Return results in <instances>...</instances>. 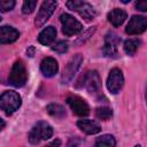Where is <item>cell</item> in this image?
<instances>
[{
	"instance_id": "cell-1",
	"label": "cell",
	"mask_w": 147,
	"mask_h": 147,
	"mask_svg": "<svg viewBox=\"0 0 147 147\" xmlns=\"http://www.w3.org/2000/svg\"><path fill=\"white\" fill-rule=\"evenodd\" d=\"M22 103L20 94L15 91H6L0 96V107L7 114L10 115L16 111Z\"/></svg>"
},
{
	"instance_id": "cell-2",
	"label": "cell",
	"mask_w": 147,
	"mask_h": 147,
	"mask_svg": "<svg viewBox=\"0 0 147 147\" xmlns=\"http://www.w3.org/2000/svg\"><path fill=\"white\" fill-rule=\"evenodd\" d=\"M53 136L52 126L46 122H38L29 133V140L31 144L36 145L41 140H47Z\"/></svg>"
},
{
	"instance_id": "cell-3",
	"label": "cell",
	"mask_w": 147,
	"mask_h": 147,
	"mask_svg": "<svg viewBox=\"0 0 147 147\" xmlns=\"http://www.w3.org/2000/svg\"><path fill=\"white\" fill-rule=\"evenodd\" d=\"M28 79V72L24 63L18 60L13 64V68L9 74V84L15 87H22Z\"/></svg>"
},
{
	"instance_id": "cell-4",
	"label": "cell",
	"mask_w": 147,
	"mask_h": 147,
	"mask_svg": "<svg viewBox=\"0 0 147 147\" xmlns=\"http://www.w3.org/2000/svg\"><path fill=\"white\" fill-rule=\"evenodd\" d=\"M67 7L71 10L77 11L83 18H85L86 21H91L95 17L96 13L95 9L93 8L92 5H90L88 2L85 1H77V0H71L67 2Z\"/></svg>"
},
{
	"instance_id": "cell-5",
	"label": "cell",
	"mask_w": 147,
	"mask_h": 147,
	"mask_svg": "<svg viewBox=\"0 0 147 147\" xmlns=\"http://www.w3.org/2000/svg\"><path fill=\"white\" fill-rule=\"evenodd\" d=\"M61 23H62V32L68 37L77 34L83 30L82 23L69 14L61 15Z\"/></svg>"
},
{
	"instance_id": "cell-6",
	"label": "cell",
	"mask_w": 147,
	"mask_h": 147,
	"mask_svg": "<svg viewBox=\"0 0 147 147\" xmlns=\"http://www.w3.org/2000/svg\"><path fill=\"white\" fill-rule=\"evenodd\" d=\"M56 6H57V2L56 1H51V0H46V1H44L41 3L40 9H39L37 16H36V20H34V24H36L37 28H39V26L45 24V22L54 13Z\"/></svg>"
},
{
	"instance_id": "cell-7",
	"label": "cell",
	"mask_w": 147,
	"mask_h": 147,
	"mask_svg": "<svg viewBox=\"0 0 147 147\" xmlns=\"http://www.w3.org/2000/svg\"><path fill=\"white\" fill-rule=\"evenodd\" d=\"M123 84H124V77L122 70L118 68L111 69L107 78V88L109 90V92L113 94L118 93L119 90L123 87Z\"/></svg>"
},
{
	"instance_id": "cell-8",
	"label": "cell",
	"mask_w": 147,
	"mask_h": 147,
	"mask_svg": "<svg viewBox=\"0 0 147 147\" xmlns=\"http://www.w3.org/2000/svg\"><path fill=\"white\" fill-rule=\"evenodd\" d=\"M82 62H83V56H82V54H76V55L68 62V64L65 65V68H64V70H63V72H62V82H63V83L67 84V83H69V82L74 78V76H75L76 72L78 71V69H79Z\"/></svg>"
},
{
	"instance_id": "cell-9",
	"label": "cell",
	"mask_w": 147,
	"mask_h": 147,
	"mask_svg": "<svg viewBox=\"0 0 147 147\" xmlns=\"http://www.w3.org/2000/svg\"><path fill=\"white\" fill-rule=\"evenodd\" d=\"M146 29H147V17L134 15L130 18V21L125 28V32L127 34L132 36V34L142 33Z\"/></svg>"
},
{
	"instance_id": "cell-10",
	"label": "cell",
	"mask_w": 147,
	"mask_h": 147,
	"mask_svg": "<svg viewBox=\"0 0 147 147\" xmlns=\"http://www.w3.org/2000/svg\"><path fill=\"white\" fill-rule=\"evenodd\" d=\"M67 103L69 105L70 109L78 116H87L90 114V107L87 102L77 95L69 96L67 99Z\"/></svg>"
},
{
	"instance_id": "cell-11",
	"label": "cell",
	"mask_w": 147,
	"mask_h": 147,
	"mask_svg": "<svg viewBox=\"0 0 147 147\" xmlns=\"http://www.w3.org/2000/svg\"><path fill=\"white\" fill-rule=\"evenodd\" d=\"M83 85L86 87V90L92 94L99 93L101 90V79L99 74L93 70L88 71L84 77H83Z\"/></svg>"
},
{
	"instance_id": "cell-12",
	"label": "cell",
	"mask_w": 147,
	"mask_h": 147,
	"mask_svg": "<svg viewBox=\"0 0 147 147\" xmlns=\"http://www.w3.org/2000/svg\"><path fill=\"white\" fill-rule=\"evenodd\" d=\"M121 39L115 32H109L107 33L105 38V46L102 48V52L106 56L108 57H116L117 55V46L119 44Z\"/></svg>"
},
{
	"instance_id": "cell-13",
	"label": "cell",
	"mask_w": 147,
	"mask_h": 147,
	"mask_svg": "<svg viewBox=\"0 0 147 147\" xmlns=\"http://www.w3.org/2000/svg\"><path fill=\"white\" fill-rule=\"evenodd\" d=\"M40 70L45 77H53L59 70V64L55 59L45 57L40 63Z\"/></svg>"
},
{
	"instance_id": "cell-14",
	"label": "cell",
	"mask_w": 147,
	"mask_h": 147,
	"mask_svg": "<svg viewBox=\"0 0 147 147\" xmlns=\"http://www.w3.org/2000/svg\"><path fill=\"white\" fill-rule=\"evenodd\" d=\"M77 126L86 134H96L101 131V125L96 121L92 119H79Z\"/></svg>"
},
{
	"instance_id": "cell-15",
	"label": "cell",
	"mask_w": 147,
	"mask_h": 147,
	"mask_svg": "<svg viewBox=\"0 0 147 147\" xmlns=\"http://www.w3.org/2000/svg\"><path fill=\"white\" fill-rule=\"evenodd\" d=\"M20 37V33L16 29L11 26L3 25L0 29V42L1 44H10L14 42Z\"/></svg>"
},
{
	"instance_id": "cell-16",
	"label": "cell",
	"mask_w": 147,
	"mask_h": 147,
	"mask_svg": "<svg viewBox=\"0 0 147 147\" xmlns=\"http://www.w3.org/2000/svg\"><path fill=\"white\" fill-rule=\"evenodd\" d=\"M126 20V13L123 9L115 8L110 10L108 14V21L114 25V26H119L123 24V22Z\"/></svg>"
},
{
	"instance_id": "cell-17",
	"label": "cell",
	"mask_w": 147,
	"mask_h": 147,
	"mask_svg": "<svg viewBox=\"0 0 147 147\" xmlns=\"http://www.w3.org/2000/svg\"><path fill=\"white\" fill-rule=\"evenodd\" d=\"M56 37V30L53 26L45 28L38 36V40L42 45H49Z\"/></svg>"
},
{
	"instance_id": "cell-18",
	"label": "cell",
	"mask_w": 147,
	"mask_h": 147,
	"mask_svg": "<svg viewBox=\"0 0 147 147\" xmlns=\"http://www.w3.org/2000/svg\"><path fill=\"white\" fill-rule=\"evenodd\" d=\"M116 146V140L113 136L110 134H103L100 138L96 139L94 147H115Z\"/></svg>"
},
{
	"instance_id": "cell-19",
	"label": "cell",
	"mask_w": 147,
	"mask_h": 147,
	"mask_svg": "<svg viewBox=\"0 0 147 147\" xmlns=\"http://www.w3.org/2000/svg\"><path fill=\"white\" fill-rule=\"evenodd\" d=\"M46 110H47V113L51 116L56 117V118H63L65 116L64 108L61 105H57V103H51V105H48L46 107Z\"/></svg>"
},
{
	"instance_id": "cell-20",
	"label": "cell",
	"mask_w": 147,
	"mask_h": 147,
	"mask_svg": "<svg viewBox=\"0 0 147 147\" xmlns=\"http://www.w3.org/2000/svg\"><path fill=\"white\" fill-rule=\"evenodd\" d=\"M139 46H140V40L139 39H127L124 42V51L127 55L132 56L138 51Z\"/></svg>"
},
{
	"instance_id": "cell-21",
	"label": "cell",
	"mask_w": 147,
	"mask_h": 147,
	"mask_svg": "<svg viewBox=\"0 0 147 147\" xmlns=\"http://www.w3.org/2000/svg\"><path fill=\"white\" fill-rule=\"evenodd\" d=\"M95 116L99 119L108 121L113 116V110L109 107H99L95 109Z\"/></svg>"
},
{
	"instance_id": "cell-22",
	"label": "cell",
	"mask_w": 147,
	"mask_h": 147,
	"mask_svg": "<svg viewBox=\"0 0 147 147\" xmlns=\"http://www.w3.org/2000/svg\"><path fill=\"white\" fill-rule=\"evenodd\" d=\"M52 49L59 54H63L68 51V42L67 41H63V40H60L57 41L54 46H52Z\"/></svg>"
},
{
	"instance_id": "cell-23",
	"label": "cell",
	"mask_w": 147,
	"mask_h": 147,
	"mask_svg": "<svg viewBox=\"0 0 147 147\" xmlns=\"http://www.w3.org/2000/svg\"><path fill=\"white\" fill-rule=\"evenodd\" d=\"M37 6V1H24L22 6V11L24 14H31Z\"/></svg>"
},
{
	"instance_id": "cell-24",
	"label": "cell",
	"mask_w": 147,
	"mask_h": 147,
	"mask_svg": "<svg viewBox=\"0 0 147 147\" xmlns=\"http://www.w3.org/2000/svg\"><path fill=\"white\" fill-rule=\"evenodd\" d=\"M15 6V1L14 0H1L0 1V10L2 13L11 10Z\"/></svg>"
},
{
	"instance_id": "cell-25",
	"label": "cell",
	"mask_w": 147,
	"mask_h": 147,
	"mask_svg": "<svg viewBox=\"0 0 147 147\" xmlns=\"http://www.w3.org/2000/svg\"><path fill=\"white\" fill-rule=\"evenodd\" d=\"M136 7L140 11H147V0H141L136 3Z\"/></svg>"
},
{
	"instance_id": "cell-26",
	"label": "cell",
	"mask_w": 147,
	"mask_h": 147,
	"mask_svg": "<svg viewBox=\"0 0 147 147\" xmlns=\"http://www.w3.org/2000/svg\"><path fill=\"white\" fill-rule=\"evenodd\" d=\"M60 146H61V140L55 139V140H53L51 144H48L46 147H60Z\"/></svg>"
},
{
	"instance_id": "cell-27",
	"label": "cell",
	"mask_w": 147,
	"mask_h": 147,
	"mask_svg": "<svg viewBox=\"0 0 147 147\" xmlns=\"http://www.w3.org/2000/svg\"><path fill=\"white\" fill-rule=\"evenodd\" d=\"M26 53L29 54V56H33V47H31V48H30V51H28Z\"/></svg>"
},
{
	"instance_id": "cell-28",
	"label": "cell",
	"mask_w": 147,
	"mask_h": 147,
	"mask_svg": "<svg viewBox=\"0 0 147 147\" xmlns=\"http://www.w3.org/2000/svg\"><path fill=\"white\" fill-rule=\"evenodd\" d=\"M3 126H5V122L1 119V129H3Z\"/></svg>"
},
{
	"instance_id": "cell-29",
	"label": "cell",
	"mask_w": 147,
	"mask_h": 147,
	"mask_svg": "<svg viewBox=\"0 0 147 147\" xmlns=\"http://www.w3.org/2000/svg\"><path fill=\"white\" fill-rule=\"evenodd\" d=\"M146 101H147V88H146Z\"/></svg>"
},
{
	"instance_id": "cell-30",
	"label": "cell",
	"mask_w": 147,
	"mask_h": 147,
	"mask_svg": "<svg viewBox=\"0 0 147 147\" xmlns=\"http://www.w3.org/2000/svg\"><path fill=\"white\" fill-rule=\"evenodd\" d=\"M134 147H140V145H136V146H134Z\"/></svg>"
},
{
	"instance_id": "cell-31",
	"label": "cell",
	"mask_w": 147,
	"mask_h": 147,
	"mask_svg": "<svg viewBox=\"0 0 147 147\" xmlns=\"http://www.w3.org/2000/svg\"><path fill=\"white\" fill-rule=\"evenodd\" d=\"M70 147H78V146H70Z\"/></svg>"
}]
</instances>
